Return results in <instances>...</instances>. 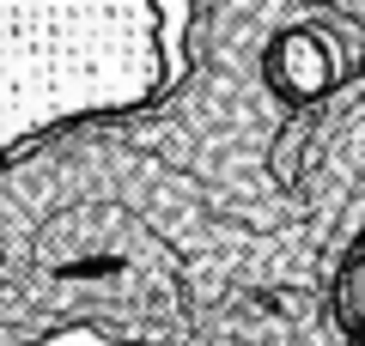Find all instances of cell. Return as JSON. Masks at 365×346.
Wrapping results in <instances>:
<instances>
[{
	"mask_svg": "<svg viewBox=\"0 0 365 346\" xmlns=\"http://www.w3.org/2000/svg\"><path fill=\"white\" fill-rule=\"evenodd\" d=\"M341 292H347V304H341V322H347L353 346H359V256H347V273H341Z\"/></svg>",
	"mask_w": 365,
	"mask_h": 346,
	"instance_id": "cell-2",
	"label": "cell"
},
{
	"mask_svg": "<svg viewBox=\"0 0 365 346\" xmlns=\"http://www.w3.org/2000/svg\"><path fill=\"white\" fill-rule=\"evenodd\" d=\"M158 0H0V164L165 91Z\"/></svg>",
	"mask_w": 365,
	"mask_h": 346,
	"instance_id": "cell-1",
	"label": "cell"
}]
</instances>
